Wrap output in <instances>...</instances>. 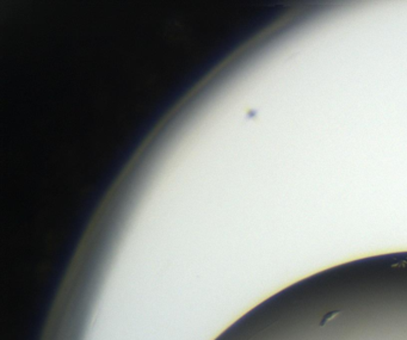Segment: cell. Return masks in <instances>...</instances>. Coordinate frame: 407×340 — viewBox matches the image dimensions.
<instances>
[{"instance_id":"cell-1","label":"cell","mask_w":407,"mask_h":340,"mask_svg":"<svg viewBox=\"0 0 407 340\" xmlns=\"http://www.w3.org/2000/svg\"><path fill=\"white\" fill-rule=\"evenodd\" d=\"M342 313V310H332V312H328L325 314V315H322L320 322H319V326L320 327H324L325 325L327 324V322H330L332 319L336 318L337 315H339V314Z\"/></svg>"}]
</instances>
